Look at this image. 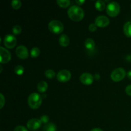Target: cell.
<instances>
[{
	"label": "cell",
	"mask_w": 131,
	"mask_h": 131,
	"mask_svg": "<svg viewBox=\"0 0 131 131\" xmlns=\"http://www.w3.org/2000/svg\"><path fill=\"white\" fill-rule=\"evenodd\" d=\"M68 15L72 20L79 22L83 19L84 15V11L79 6L74 5L69 8L67 12Z\"/></svg>",
	"instance_id": "cell-1"
},
{
	"label": "cell",
	"mask_w": 131,
	"mask_h": 131,
	"mask_svg": "<svg viewBox=\"0 0 131 131\" xmlns=\"http://www.w3.org/2000/svg\"><path fill=\"white\" fill-rule=\"evenodd\" d=\"M42 96L37 93H33L28 97V103L29 107L33 110H37L42 104Z\"/></svg>",
	"instance_id": "cell-2"
},
{
	"label": "cell",
	"mask_w": 131,
	"mask_h": 131,
	"mask_svg": "<svg viewBox=\"0 0 131 131\" xmlns=\"http://www.w3.org/2000/svg\"><path fill=\"white\" fill-rule=\"evenodd\" d=\"M48 28L50 31L54 34H60L63 31L64 26L60 20H52L49 23Z\"/></svg>",
	"instance_id": "cell-3"
},
{
	"label": "cell",
	"mask_w": 131,
	"mask_h": 131,
	"mask_svg": "<svg viewBox=\"0 0 131 131\" xmlns=\"http://www.w3.org/2000/svg\"><path fill=\"white\" fill-rule=\"evenodd\" d=\"M120 11V6L118 3L112 1L107 5L106 7V12L110 17H116L118 15Z\"/></svg>",
	"instance_id": "cell-4"
},
{
	"label": "cell",
	"mask_w": 131,
	"mask_h": 131,
	"mask_svg": "<svg viewBox=\"0 0 131 131\" xmlns=\"http://www.w3.org/2000/svg\"><path fill=\"white\" fill-rule=\"evenodd\" d=\"M126 75V72L123 68H117L113 70L111 74V79L115 82L121 81Z\"/></svg>",
	"instance_id": "cell-5"
},
{
	"label": "cell",
	"mask_w": 131,
	"mask_h": 131,
	"mask_svg": "<svg viewBox=\"0 0 131 131\" xmlns=\"http://www.w3.org/2000/svg\"><path fill=\"white\" fill-rule=\"evenodd\" d=\"M17 39L12 35H7L4 38V45L8 49H12L16 46Z\"/></svg>",
	"instance_id": "cell-6"
},
{
	"label": "cell",
	"mask_w": 131,
	"mask_h": 131,
	"mask_svg": "<svg viewBox=\"0 0 131 131\" xmlns=\"http://www.w3.org/2000/svg\"><path fill=\"white\" fill-rule=\"evenodd\" d=\"M71 78V73L68 70H61L57 74V79L61 83L69 81Z\"/></svg>",
	"instance_id": "cell-7"
},
{
	"label": "cell",
	"mask_w": 131,
	"mask_h": 131,
	"mask_svg": "<svg viewBox=\"0 0 131 131\" xmlns=\"http://www.w3.org/2000/svg\"><path fill=\"white\" fill-rule=\"evenodd\" d=\"M15 53H16L17 56L22 60H25V59L28 58V56H29L28 49L24 46H18L15 51Z\"/></svg>",
	"instance_id": "cell-8"
},
{
	"label": "cell",
	"mask_w": 131,
	"mask_h": 131,
	"mask_svg": "<svg viewBox=\"0 0 131 131\" xmlns=\"http://www.w3.org/2000/svg\"><path fill=\"white\" fill-rule=\"evenodd\" d=\"M95 24L99 28H105L110 24V19L104 15H100L95 19Z\"/></svg>",
	"instance_id": "cell-9"
},
{
	"label": "cell",
	"mask_w": 131,
	"mask_h": 131,
	"mask_svg": "<svg viewBox=\"0 0 131 131\" xmlns=\"http://www.w3.org/2000/svg\"><path fill=\"white\" fill-rule=\"evenodd\" d=\"M0 57H1V63H6L11 60V54L4 47H0Z\"/></svg>",
	"instance_id": "cell-10"
},
{
	"label": "cell",
	"mask_w": 131,
	"mask_h": 131,
	"mask_svg": "<svg viewBox=\"0 0 131 131\" xmlns=\"http://www.w3.org/2000/svg\"><path fill=\"white\" fill-rule=\"evenodd\" d=\"M42 125L40 119L32 118L29 120L27 123V127L31 130H35L39 129Z\"/></svg>",
	"instance_id": "cell-11"
},
{
	"label": "cell",
	"mask_w": 131,
	"mask_h": 131,
	"mask_svg": "<svg viewBox=\"0 0 131 131\" xmlns=\"http://www.w3.org/2000/svg\"><path fill=\"white\" fill-rule=\"evenodd\" d=\"M80 81L85 85H90L93 83V76L89 73H84L80 76Z\"/></svg>",
	"instance_id": "cell-12"
},
{
	"label": "cell",
	"mask_w": 131,
	"mask_h": 131,
	"mask_svg": "<svg viewBox=\"0 0 131 131\" xmlns=\"http://www.w3.org/2000/svg\"><path fill=\"white\" fill-rule=\"evenodd\" d=\"M70 42V39L67 35H62L59 38V43L62 47H67Z\"/></svg>",
	"instance_id": "cell-13"
},
{
	"label": "cell",
	"mask_w": 131,
	"mask_h": 131,
	"mask_svg": "<svg viewBox=\"0 0 131 131\" xmlns=\"http://www.w3.org/2000/svg\"><path fill=\"white\" fill-rule=\"evenodd\" d=\"M84 46H85L86 49L90 51H92L94 50L95 47V43L92 38H87L84 42Z\"/></svg>",
	"instance_id": "cell-14"
},
{
	"label": "cell",
	"mask_w": 131,
	"mask_h": 131,
	"mask_svg": "<svg viewBox=\"0 0 131 131\" xmlns=\"http://www.w3.org/2000/svg\"><path fill=\"white\" fill-rule=\"evenodd\" d=\"M48 88V84L44 81H42L39 82L37 85V90L40 93H44Z\"/></svg>",
	"instance_id": "cell-15"
},
{
	"label": "cell",
	"mask_w": 131,
	"mask_h": 131,
	"mask_svg": "<svg viewBox=\"0 0 131 131\" xmlns=\"http://www.w3.org/2000/svg\"><path fill=\"white\" fill-rule=\"evenodd\" d=\"M124 33L127 37H131V21L127 22L124 26Z\"/></svg>",
	"instance_id": "cell-16"
},
{
	"label": "cell",
	"mask_w": 131,
	"mask_h": 131,
	"mask_svg": "<svg viewBox=\"0 0 131 131\" xmlns=\"http://www.w3.org/2000/svg\"><path fill=\"white\" fill-rule=\"evenodd\" d=\"M95 6L96 9L99 11H103L106 8L105 1H102V0H99V1H96Z\"/></svg>",
	"instance_id": "cell-17"
},
{
	"label": "cell",
	"mask_w": 131,
	"mask_h": 131,
	"mask_svg": "<svg viewBox=\"0 0 131 131\" xmlns=\"http://www.w3.org/2000/svg\"><path fill=\"white\" fill-rule=\"evenodd\" d=\"M57 127L56 125L53 123H48L46 124L43 128V131H56Z\"/></svg>",
	"instance_id": "cell-18"
},
{
	"label": "cell",
	"mask_w": 131,
	"mask_h": 131,
	"mask_svg": "<svg viewBox=\"0 0 131 131\" xmlns=\"http://www.w3.org/2000/svg\"><path fill=\"white\" fill-rule=\"evenodd\" d=\"M56 3L59 5V6L63 8L68 7L70 5V1L69 0H58Z\"/></svg>",
	"instance_id": "cell-19"
},
{
	"label": "cell",
	"mask_w": 131,
	"mask_h": 131,
	"mask_svg": "<svg viewBox=\"0 0 131 131\" xmlns=\"http://www.w3.org/2000/svg\"><path fill=\"white\" fill-rule=\"evenodd\" d=\"M40 54V51L38 47H33L32 48V49L31 50L30 52V55L31 57L33 58H37Z\"/></svg>",
	"instance_id": "cell-20"
},
{
	"label": "cell",
	"mask_w": 131,
	"mask_h": 131,
	"mask_svg": "<svg viewBox=\"0 0 131 131\" xmlns=\"http://www.w3.org/2000/svg\"><path fill=\"white\" fill-rule=\"evenodd\" d=\"M45 75L48 79H52L54 78V77L56 76V74H55V72L53 70L48 69V70H46V72H45Z\"/></svg>",
	"instance_id": "cell-21"
},
{
	"label": "cell",
	"mask_w": 131,
	"mask_h": 131,
	"mask_svg": "<svg viewBox=\"0 0 131 131\" xmlns=\"http://www.w3.org/2000/svg\"><path fill=\"white\" fill-rule=\"evenodd\" d=\"M12 6L14 9H15V10H17L19 8H20L21 6V1H19V0H13L12 1Z\"/></svg>",
	"instance_id": "cell-22"
},
{
	"label": "cell",
	"mask_w": 131,
	"mask_h": 131,
	"mask_svg": "<svg viewBox=\"0 0 131 131\" xmlns=\"http://www.w3.org/2000/svg\"><path fill=\"white\" fill-rule=\"evenodd\" d=\"M24 69L22 65H17L15 67L14 69V72H15V74H17V75H22V74L24 73Z\"/></svg>",
	"instance_id": "cell-23"
},
{
	"label": "cell",
	"mask_w": 131,
	"mask_h": 131,
	"mask_svg": "<svg viewBox=\"0 0 131 131\" xmlns=\"http://www.w3.org/2000/svg\"><path fill=\"white\" fill-rule=\"evenodd\" d=\"M22 28L19 25H15L14 26V28L12 29V32L14 35H19L21 33Z\"/></svg>",
	"instance_id": "cell-24"
},
{
	"label": "cell",
	"mask_w": 131,
	"mask_h": 131,
	"mask_svg": "<svg viewBox=\"0 0 131 131\" xmlns=\"http://www.w3.org/2000/svg\"><path fill=\"white\" fill-rule=\"evenodd\" d=\"M40 120L42 124H44L46 125V124H48L49 121V116L47 115H43V116H41Z\"/></svg>",
	"instance_id": "cell-25"
},
{
	"label": "cell",
	"mask_w": 131,
	"mask_h": 131,
	"mask_svg": "<svg viewBox=\"0 0 131 131\" xmlns=\"http://www.w3.org/2000/svg\"><path fill=\"white\" fill-rule=\"evenodd\" d=\"M97 26L95 23H92L89 25V30L92 32L95 31L96 29H97Z\"/></svg>",
	"instance_id": "cell-26"
},
{
	"label": "cell",
	"mask_w": 131,
	"mask_h": 131,
	"mask_svg": "<svg viewBox=\"0 0 131 131\" xmlns=\"http://www.w3.org/2000/svg\"><path fill=\"white\" fill-rule=\"evenodd\" d=\"M14 131H28V129L26 127H24V126H22V125H19V126L16 127L14 129Z\"/></svg>",
	"instance_id": "cell-27"
},
{
	"label": "cell",
	"mask_w": 131,
	"mask_h": 131,
	"mask_svg": "<svg viewBox=\"0 0 131 131\" xmlns=\"http://www.w3.org/2000/svg\"><path fill=\"white\" fill-rule=\"evenodd\" d=\"M125 93H126L127 95L131 97V84L126 87V88H125Z\"/></svg>",
	"instance_id": "cell-28"
},
{
	"label": "cell",
	"mask_w": 131,
	"mask_h": 131,
	"mask_svg": "<svg viewBox=\"0 0 131 131\" xmlns=\"http://www.w3.org/2000/svg\"><path fill=\"white\" fill-rule=\"evenodd\" d=\"M0 99H1V107H0V108L2 109L3 107L4 104H5V97H4L3 95L0 94Z\"/></svg>",
	"instance_id": "cell-29"
},
{
	"label": "cell",
	"mask_w": 131,
	"mask_h": 131,
	"mask_svg": "<svg viewBox=\"0 0 131 131\" xmlns=\"http://www.w3.org/2000/svg\"><path fill=\"white\" fill-rule=\"evenodd\" d=\"M75 3H76L78 5H83V3H85V1H84V0H81V1L76 0V1H75Z\"/></svg>",
	"instance_id": "cell-30"
},
{
	"label": "cell",
	"mask_w": 131,
	"mask_h": 131,
	"mask_svg": "<svg viewBox=\"0 0 131 131\" xmlns=\"http://www.w3.org/2000/svg\"><path fill=\"white\" fill-rule=\"evenodd\" d=\"M91 131H103L102 129H99V128H94L92 130H91Z\"/></svg>",
	"instance_id": "cell-31"
},
{
	"label": "cell",
	"mask_w": 131,
	"mask_h": 131,
	"mask_svg": "<svg viewBox=\"0 0 131 131\" xmlns=\"http://www.w3.org/2000/svg\"><path fill=\"white\" fill-rule=\"evenodd\" d=\"M127 77L129 79L131 80V70H129L127 73Z\"/></svg>",
	"instance_id": "cell-32"
},
{
	"label": "cell",
	"mask_w": 131,
	"mask_h": 131,
	"mask_svg": "<svg viewBox=\"0 0 131 131\" xmlns=\"http://www.w3.org/2000/svg\"></svg>",
	"instance_id": "cell-33"
}]
</instances>
